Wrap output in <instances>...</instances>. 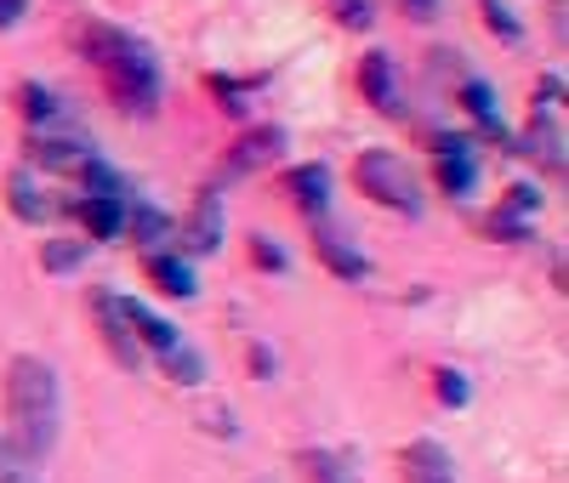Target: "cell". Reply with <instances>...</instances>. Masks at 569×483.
Returning a JSON list of instances; mask_svg holds the SVG:
<instances>
[{"instance_id":"cell-1","label":"cell","mask_w":569,"mask_h":483,"mask_svg":"<svg viewBox=\"0 0 569 483\" xmlns=\"http://www.w3.org/2000/svg\"><path fill=\"white\" fill-rule=\"evenodd\" d=\"M74 46H80V58L98 69V80L109 85V97H114L126 114L149 120V114L160 109V97H166V69H160L154 46L142 40V34H131V29H120V23L86 18V23L74 29Z\"/></svg>"},{"instance_id":"cell-2","label":"cell","mask_w":569,"mask_h":483,"mask_svg":"<svg viewBox=\"0 0 569 483\" xmlns=\"http://www.w3.org/2000/svg\"><path fill=\"white\" fill-rule=\"evenodd\" d=\"M58 432H63V381L58 370L34 359V353H18L7 364V439L23 461H46L58 450Z\"/></svg>"},{"instance_id":"cell-3","label":"cell","mask_w":569,"mask_h":483,"mask_svg":"<svg viewBox=\"0 0 569 483\" xmlns=\"http://www.w3.org/2000/svg\"><path fill=\"white\" fill-rule=\"evenodd\" d=\"M353 182H359V193L370 205L399 211V217H421V182L393 149H365L353 160Z\"/></svg>"},{"instance_id":"cell-4","label":"cell","mask_w":569,"mask_h":483,"mask_svg":"<svg viewBox=\"0 0 569 483\" xmlns=\"http://www.w3.org/2000/svg\"><path fill=\"white\" fill-rule=\"evenodd\" d=\"M456 103H461V114L479 125L496 149H507V154H518V137H512V125H507V114H501V97H496V85L490 80H479V74H467L461 85H456Z\"/></svg>"},{"instance_id":"cell-5","label":"cell","mask_w":569,"mask_h":483,"mask_svg":"<svg viewBox=\"0 0 569 483\" xmlns=\"http://www.w3.org/2000/svg\"><path fill=\"white\" fill-rule=\"evenodd\" d=\"M222 233H228L222 193H217V188H206L200 200L188 205L182 228H177V239H182V256H188V262H194V256H217V251H222Z\"/></svg>"},{"instance_id":"cell-6","label":"cell","mask_w":569,"mask_h":483,"mask_svg":"<svg viewBox=\"0 0 569 483\" xmlns=\"http://www.w3.org/2000/svg\"><path fill=\"white\" fill-rule=\"evenodd\" d=\"M359 97L382 120H405V80H399V63L388 52H365L359 58Z\"/></svg>"},{"instance_id":"cell-7","label":"cell","mask_w":569,"mask_h":483,"mask_svg":"<svg viewBox=\"0 0 569 483\" xmlns=\"http://www.w3.org/2000/svg\"><path fill=\"white\" fill-rule=\"evenodd\" d=\"M433 154H439V188L450 200H467L479 188V149H472V137L445 131V137H433Z\"/></svg>"},{"instance_id":"cell-8","label":"cell","mask_w":569,"mask_h":483,"mask_svg":"<svg viewBox=\"0 0 569 483\" xmlns=\"http://www.w3.org/2000/svg\"><path fill=\"white\" fill-rule=\"evenodd\" d=\"M142 273H149V284L160 290V296H171V302H194V296H200V273H194V262H188L182 251H171V245L142 251Z\"/></svg>"},{"instance_id":"cell-9","label":"cell","mask_w":569,"mask_h":483,"mask_svg":"<svg viewBox=\"0 0 569 483\" xmlns=\"http://www.w3.org/2000/svg\"><path fill=\"white\" fill-rule=\"evenodd\" d=\"M279 193L291 200L308 222H325V211H330V165L325 160H308V165H291L279 177Z\"/></svg>"},{"instance_id":"cell-10","label":"cell","mask_w":569,"mask_h":483,"mask_svg":"<svg viewBox=\"0 0 569 483\" xmlns=\"http://www.w3.org/2000/svg\"><path fill=\"white\" fill-rule=\"evenodd\" d=\"M114 302H120V319H126V330L137 335V348H142V353H154V359H160V353H171V348L182 342V330H177L171 319H160L149 302L120 296V290H114Z\"/></svg>"},{"instance_id":"cell-11","label":"cell","mask_w":569,"mask_h":483,"mask_svg":"<svg viewBox=\"0 0 569 483\" xmlns=\"http://www.w3.org/2000/svg\"><path fill=\"white\" fill-rule=\"evenodd\" d=\"M91 319H98V335H103V348H109V359H114V364L137 370L142 359H149V353L137 348V335L126 330V319H120V302H114V290H98V296H91Z\"/></svg>"},{"instance_id":"cell-12","label":"cell","mask_w":569,"mask_h":483,"mask_svg":"<svg viewBox=\"0 0 569 483\" xmlns=\"http://www.w3.org/2000/svg\"><path fill=\"white\" fill-rule=\"evenodd\" d=\"M7 211H12L23 228H46L63 205H58L40 182H34V171H29V165H18V171H7Z\"/></svg>"},{"instance_id":"cell-13","label":"cell","mask_w":569,"mask_h":483,"mask_svg":"<svg viewBox=\"0 0 569 483\" xmlns=\"http://www.w3.org/2000/svg\"><path fill=\"white\" fill-rule=\"evenodd\" d=\"M313 256L337 273V279H348V284H359V279L370 273V256L353 245L342 228H330V222H313Z\"/></svg>"},{"instance_id":"cell-14","label":"cell","mask_w":569,"mask_h":483,"mask_svg":"<svg viewBox=\"0 0 569 483\" xmlns=\"http://www.w3.org/2000/svg\"><path fill=\"white\" fill-rule=\"evenodd\" d=\"M120 233L142 251H160V245H171V217L160 205H149L142 193H126L120 200Z\"/></svg>"},{"instance_id":"cell-15","label":"cell","mask_w":569,"mask_h":483,"mask_svg":"<svg viewBox=\"0 0 569 483\" xmlns=\"http://www.w3.org/2000/svg\"><path fill=\"white\" fill-rule=\"evenodd\" d=\"M399 477L405 483H456V455L439 439H410L399 450Z\"/></svg>"},{"instance_id":"cell-16","label":"cell","mask_w":569,"mask_h":483,"mask_svg":"<svg viewBox=\"0 0 569 483\" xmlns=\"http://www.w3.org/2000/svg\"><path fill=\"white\" fill-rule=\"evenodd\" d=\"M284 125H257V131H246L240 142L228 149V177H251V171H262V165H273L279 154H284Z\"/></svg>"},{"instance_id":"cell-17","label":"cell","mask_w":569,"mask_h":483,"mask_svg":"<svg viewBox=\"0 0 569 483\" xmlns=\"http://www.w3.org/2000/svg\"><path fill=\"white\" fill-rule=\"evenodd\" d=\"M518 154L541 160L547 177H563V114H536L530 109V131H525V142H518Z\"/></svg>"},{"instance_id":"cell-18","label":"cell","mask_w":569,"mask_h":483,"mask_svg":"<svg viewBox=\"0 0 569 483\" xmlns=\"http://www.w3.org/2000/svg\"><path fill=\"white\" fill-rule=\"evenodd\" d=\"M12 103H18V114H23L34 131H58V125H69V103H63L52 85H40V80H23V85L12 91Z\"/></svg>"},{"instance_id":"cell-19","label":"cell","mask_w":569,"mask_h":483,"mask_svg":"<svg viewBox=\"0 0 569 483\" xmlns=\"http://www.w3.org/2000/svg\"><path fill=\"white\" fill-rule=\"evenodd\" d=\"M29 154H34V165H46V171H69V165L91 160V142L74 137V131H34V137H29Z\"/></svg>"},{"instance_id":"cell-20","label":"cell","mask_w":569,"mask_h":483,"mask_svg":"<svg viewBox=\"0 0 569 483\" xmlns=\"http://www.w3.org/2000/svg\"><path fill=\"white\" fill-rule=\"evenodd\" d=\"M69 211L80 217L86 239H120V200H91V193H80V200H69Z\"/></svg>"},{"instance_id":"cell-21","label":"cell","mask_w":569,"mask_h":483,"mask_svg":"<svg viewBox=\"0 0 569 483\" xmlns=\"http://www.w3.org/2000/svg\"><path fill=\"white\" fill-rule=\"evenodd\" d=\"M74 171H80V193H91V200H126V193H131V182H126L109 160H98V154L80 160Z\"/></svg>"},{"instance_id":"cell-22","label":"cell","mask_w":569,"mask_h":483,"mask_svg":"<svg viewBox=\"0 0 569 483\" xmlns=\"http://www.w3.org/2000/svg\"><path fill=\"white\" fill-rule=\"evenodd\" d=\"M297 466H302V483H353V461L337 450H302Z\"/></svg>"},{"instance_id":"cell-23","label":"cell","mask_w":569,"mask_h":483,"mask_svg":"<svg viewBox=\"0 0 569 483\" xmlns=\"http://www.w3.org/2000/svg\"><path fill=\"white\" fill-rule=\"evenodd\" d=\"M160 370H166V381H177V386H200L211 370H206V353L200 348H188V342H177L171 353H160Z\"/></svg>"},{"instance_id":"cell-24","label":"cell","mask_w":569,"mask_h":483,"mask_svg":"<svg viewBox=\"0 0 569 483\" xmlns=\"http://www.w3.org/2000/svg\"><path fill=\"white\" fill-rule=\"evenodd\" d=\"M257 85H262V80H240V74H206V91L217 97V109H222V114H246Z\"/></svg>"},{"instance_id":"cell-25","label":"cell","mask_w":569,"mask_h":483,"mask_svg":"<svg viewBox=\"0 0 569 483\" xmlns=\"http://www.w3.org/2000/svg\"><path fill=\"white\" fill-rule=\"evenodd\" d=\"M86 256H91V245H86V239H46L40 268L52 273V279H63V273H80V268H86Z\"/></svg>"},{"instance_id":"cell-26","label":"cell","mask_w":569,"mask_h":483,"mask_svg":"<svg viewBox=\"0 0 569 483\" xmlns=\"http://www.w3.org/2000/svg\"><path fill=\"white\" fill-rule=\"evenodd\" d=\"M536 211H541V188H536V182H512L507 200L496 205V217H507V222H525V217H536Z\"/></svg>"},{"instance_id":"cell-27","label":"cell","mask_w":569,"mask_h":483,"mask_svg":"<svg viewBox=\"0 0 569 483\" xmlns=\"http://www.w3.org/2000/svg\"><path fill=\"white\" fill-rule=\"evenodd\" d=\"M479 12H485V29H490L496 40H507V46H518V40H525V23L512 18V7H507V0H479Z\"/></svg>"},{"instance_id":"cell-28","label":"cell","mask_w":569,"mask_h":483,"mask_svg":"<svg viewBox=\"0 0 569 483\" xmlns=\"http://www.w3.org/2000/svg\"><path fill=\"white\" fill-rule=\"evenodd\" d=\"M325 12L337 18L342 29H353V34H365L370 23H376V0H325Z\"/></svg>"},{"instance_id":"cell-29","label":"cell","mask_w":569,"mask_h":483,"mask_svg":"<svg viewBox=\"0 0 569 483\" xmlns=\"http://www.w3.org/2000/svg\"><path fill=\"white\" fill-rule=\"evenodd\" d=\"M251 262L262 273H291V256H284V245H279V239H268V233H251Z\"/></svg>"},{"instance_id":"cell-30","label":"cell","mask_w":569,"mask_h":483,"mask_svg":"<svg viewBox=\"0 0 569 483\" xmlns=\"http://www.w3.org/2000/svg\"><path fill=\"white\" fill-rule=\"evenodd\" d=\"M433 393H439V404H445V410H467L472 386H467V375H461V370H439V375H433Z\"/></svg>"},{"instance_id":"cell-31","label":"cell","mask_w":569,"mask_h":483,"mask_svg":"<svg viewBox=\"0 0 569 483\" xmlns=\"http://www.w3.org/2000/svg\"><path fill=\"white\" fill-rule=\"evenodd\" d=\"M0 483H40L34 477V461H23L12 450V439H0Z\"/></svg>"},{"instance_id":"cell-32","label":"cell","mask_w":569,"mask_h":483,"mask_svg":"<svg viewBox=\"0 0 569 483\" xmlns=\"http://www.w3.org/2000/svg\"><path fill=\"white\" fill-rule=\"evenodd\" d=\"M536 114H563V74L536 80Z\"/></svg>"},{"instance_id":"cell-33","label":"cell","mask_w":569,"mask_h":483,"mask_svg":"<svg viewBox=\"0 0 569 483\" xmlns=\"http://www.w3.org/2000/svg\"><path fill=\"white\" fill-rule=\"evenodd\" d=\"M23 12H29V0H0V34L18 29V23H23Z\"/></svg>"},{"instance_id":"cell-34","label":"cell","mask_w":569,"mask_h":483,"mask_svg":"<svg viewBox=\"0 0 569 483\" xmlns=\"http://www.w3.org/2000/svg\"><path fill=\"white\" fill-rule=\"evenodd\" d=\"M439 7H445V0H399V12H410L416 23H427V18L439 12Z\"/></svg>"},{"instance_id":"cell-35","label":"cell","mask_w":569,"mask_h":483,"mask_svg":"<svg viewBox=\"0 0 569 483\" xmlns=\"http://www.w3.org/2000/svg\"><path fill=\"white\" fill-rule=\"evenodd\" d=\"M251 370H257V375H273V353H268V348H251Z\"/></svg>"},{"instance_id":"cell-36","label":"cell","mask_w":569,"mask_h":483,"mask_svg":"<svg viewBox=\"0 0 569 483\" xmlns=\"http://www.w3.org/2000/svg\"><path fill=\"white\" fill-rule=\"evenodd\" d=\"M257 483H268V477H257Z\"/></svg>"}]
</instances>
